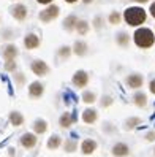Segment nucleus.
I'll return each mask as SVG.
<instances>
[{"label":"nucleus","instance_id":"nucleus-12","mask_svg":"<svg viewBox=\"0 0 155 157\" xmlns=\"http://www.w3.org/2000/svg\"><path fill=\"white\" fill-rule=\"evenodd\" d=\"M24 46L27 49H35V48H38L40 46V38L36 36L35 33H29V35H25V38H24Z\"/></svg>","mask_w":155,"mask_h":157},{"label":"nucleus","instance_id":"nucleus-34","mask_svg":"<svg viewBox=\"0 0 155 157\" xmlns=\"http://www.w3.org/2000/svg\"><path fill=\"white\" fill-rule=\"evenodd\" d=\"M36 2H38V3H43V5H46V3H51L52 0H36Z\"/></svg>","mask_w":155,"mask_h":157},{"label":"nucleus","instance_id":"nucleus-16","mask_svg":"<svg viewBox=\"0 0 155 157\" xmlns=\"http://www.w3.org/2000/svg\"><path fill=\"white\" fill-rule=\"evenodd\" d=\"M32 128H33V132L36 135H43L48 130V122L44 121V119H36V121L33 122V125H32Z\"/></svg>","mask_w":155,"mask_h":157},{"label":"nucleus","instance_id":"nucleus-7","mask_svg":"<svg viewBox=\"0 0 155 157\" xmlns=\"http://www.w3.org/2000/svg\"><path fill=\"white\" fill-rule=\"evenodd\" d=\"M44 92V86L41 84L40 81H33L32 84L29 86V95L32 98H40Z\"/></svg>","mask_w":155,"mask_h":157},{"label":"nucleus","instance_id":"nucleus-17","mask_svg":"<svg viewBox=\"0 0 155 157\" xmlns=\"http://www.w3.org/2000/svg\"><path fill=\"white\" fill-rule=\"evenodd\" d=\"M8 119H10V124L14 125V127H19V125L24 124V116L19 111H11L10 116H8Z\"/></svg>","mask_w":155,"mask_h":157},{"label":"nucleus","instance_id":"nucleus-9","mask_svg":"<svg viewBox=\"0 0 155 157\" xmlns=\"http://www.w3.org/2000/svg\"><path fill=\"white\" fill-rule=\"evenodd\" d=\"M95 149H97V141L92 140V138H86V140L81 143V151H83V154H86V155L94 154Z\"/></svg>","mask_w":155,"mask_h":157},{"label":"nucleus","instance_id":"nucleus-14","mask_svg":"<svg viewBox=\"0 0 155 157\" xmlns=\"http://www.w3.org/2000/svg\"><path fill=\"white\" fill-rule=\"evenodd\" d=\"M111 152H113L116 157H125V155L130 154V149H128V146H127L125 143H117V144L113 146Z\"/></svg>","mask_w":155,"mask_h":157},{"label":"nucleus","instance_id":"nucleus-18","mask_svg":"<svg viewBox=\"0 0 155 157\" xmlns=\"http://www.w3.org/2000/svg\"><path fill=\"white\" fill-rule=\"evenodd\" d=\"M87 43L86 41H76L75 43V46H73V51H75V54L76 56H79V57H84L86 54H87Z\"/></svg>","mask_w":155,"mask_h":157},{"label":"nucleus","instance_id":"nucleus-13","mask_svg":"<svg viewBox=\"0 0 155 157\" xmlns=\"http://www.w3.org/2000/svg\"><path fill=\"white\" fill-rule=\"evenodd\" d=\"M75 122H76V119H75V114H73V113H63L60 116V119H59V124H60L62 128H68Z\"/></svg>","mask_w":155,"mask_h":157},{"label":"nucleus","instance_id":"nucleus-35","mask_svg":"<svg viewBox=\"0 0 155 157\" xmlns=\"http://www.w3.org/2000/svg\"><path fill=\"white\" fill-rule=\"evenodd\" d=\"M147 140H155V133H149L147 135Z\"/></svg>","mask_w":155,"mask_h":157},{"label":"nucleus","instance_id":"nucleus-23","mask_svg":"<svg viewBox=\"0 0 155 157\" xmlns=\"http://www.w3.org/2000/svg\"><path fill=\"white\" fill-rule=\"evenodd\" d=\"M116 41H117V44H119V46H127V44L130 43V36H128V33L120 32V33H117Z\"/></svg>","mask_w":155,"mask_h":157},{"label":"nucleus","instance_id":"nucleus-21","mask_svg":"<svg viewBox=\"0 0 155 157\" xmlns=\"http://www.w3.org/2000/svg\"><path fill=\"white\" fill-rule=\"evenodd\" d=\"M60 144H62V138L59 135L49 136V140H48V149H57V147H60Z\"/></svg>","mask_w":155,"mask_h":157},{"label":"nucleus","instance_id":"nucleus-30","mask_svg":"<svg viewBox=\"0 0 155 157\" xmlns=\"http://www.w3.org/2000/svg\"><path fill=\"white\" fill-rule=\"evenodd\" d=\"M24 75H22V73H17V75H16V82H17V86H22L24 84Z\"/></svg>","mask_w":155,"mask_h":157},{"label":"nucleus","instance_id":"nucleus-32","mask_svg":"<svg viewBox=\"0 0 155 157\" xmlns=\"http://www.w3.org/2000/svg\"><path fill=\"white\" fill-rule=\"evenodd\" d=\"M149 89H150V92H152V94H155V79H152V81H150Z\"/></svg>","mask_w":155,"mask_h":157},{"label":"nucleus","instance_id":"nucleus-26","mask_svg":"<svg viewBox=\"0 0 155 157\" xmlns=\"http://www.w3.org/2000/svg\"><path fill=\"white\" fill-rule=\"evenodd\" d=\"M97 100V95L94 94V92H84V94H83V101H84V103H94V101Z\"/></svg>","mask_w":155,"mask_h":157},{"label":"nucleus","instance_id":"nucleus-24","mask_svg":"<svg viewBox=\"0 0 155 157\" xmlns=\"http://www.w3.org/2000/svg\"><path fill=\"white\" fill-rule=\"evenodd\" d=\"M57 54H59L62 59H68V57H70V54H71V48H70V46H60Z\"/></svg>","mask_w":155,"mask_h":157},{"label":"nucleus","instance_id":"nucleus-6","mask_svg":"<svg viewBox=\"0 0 155 157\" xmlns=\"http://www.w3.org/2000/svg\"><path fill=\"white\" fill-rule=\"evenodd\" d=\"M19 143H21L22 147H25V149H33V147L36 146V135H35V133H30V132H27V133L21 135Z\"/></svg>","mask_w":155,"mask_h":157},{"label":"nucleus","instance_id":"nucleus-36","mask_svg":"<svg viewBox=\"0 0 155 157\" xmlns=\"http://www.w3.org/2000/svg\"><path fill=\"white\" fill-rule=\"evenodd\" d=\"M95 27H97V29H100V17H97V19H95Z\"/></svg>","mask_w":155,"mask_h":157},{"label":"nucleus","instance_id":"nucleus-20","mask_svg":"<svg viewBox=\"0 0 155 157\" xmlns=\"http://www.w3.org/2000/svg\"><path fill=\"white\" fill-rule=\"evenodd\" d=\"M133 101H135L136 106L144 108L146 105H147V95L142 94V92H136V94L133 95Z\"/></svg>","mask_w":155,"mask_h":157},{"label":"nucleus","instance_id":"nucleus-19","mask_svg":"<svg viewBox=\"0 0 155 157\" xmlns=\"http://www.w3.org/2000/svg\"><path fill=\"white\" fill-rule=\"evenodd\" d=\"M78 17L75 16V14H70L68 17L65 21H63V27H65V29L68 30V32H71V30H75L76 29V24H78Z\"/></svg>","mask_w":155,"mask_h":157},{"label":"nucleus","instance_id":"nucleus-29","mask_svg":"<svg viewBox=\"0 0 155 157\" xmlns=\"http://www.w3.org/2000/svg\"><path fill=\"white\" fill-rule=\"evenodd\" d=\"M138 124H139V119L138 117H131V119L127 121V127H128V128H133L135 125H138Z\"/></svg>","mask_w":155,"mask_h":157},{"label":"nucleus","instance_id":"nucleus-3","mask_svg":"<svg viewBox=\"0 0 155 157\" xmlns=\"http://www.w3.org/2000/svg\"><path fill=\"white\" fill-rule=\"evenodd\" d=\"M59 13H60V10H59L57 5H49L46 10L40 11L38 17H40V21H43V22H51V21H54L59 16Z\"/></svg>","mask_w":155,"mask_h":157},{"label":"nucleus","instance_id":"nucleus-27","mask_svg":"<svg viewBox=\"0 0 155 157\" xmlns=\"http://www.w3.org/2000/svg\"><path fill=\"white\" fill-rule=\"evenodd\" d=\"M109 22L111 24H119L120 22V14L117 11H113L111 14H109Z\"/></svg>","mask_w":155,"mask_h":157},{"label":"nucleus","instance_id":"nucleus-28","mask_svg":"<svg viewBox=\"0 0 155 157\" xmlns=\"http://www.w3.org/2000/svg\"><path fill=\"white\" fill-rule=\"evenodd\" d=\"M5 70H6V71H14V70H16V60L5 62Z\"/></svg>","mask_w":155,"mask_h":157},{"label":"nucleus","instance_id":"nucleus-2","mask_svg":"<svg viewBox=\"0 0 155 157\" xmlns=\"http://www.w3.org/2000/svg\"><path fill=\"white\" fill-rule=\"evenodd\" d=\"M133 40L136 43V46H139V48H150V46L155 43V36H153V32L150 29H138L133 35Z\"/></svg>","mask_w":155,"mask_h":157},{"label":"nucleus","instance_id":"nucleus-1","mask_svg":"<svg viewBox=\"0 0 155 157\" xmlns=\"http://www.w3.org/2000/svg\"><path fill=\"white\" fill-rule=\"evenodd\" d=\"M124 19L128 25H141L146 21V11L142 10L141 6H130L127 8L125 13H124Z\"/></svg>","mask_w":155,"mask_h":157},{"label":"nucleus","instance_id":"nucleus-25","mask_svg":"<svg viewBox=\"0 0 155 157\" xmlns=\"http://www.w3.org/2000/svg\"><path fill=\"white\" fill-rule=\"evenodd\" d=\"M78 149V143L75 140H67L65 141V152H75Z\"/></svg>","mask_w":155,"mask_h":157},{"label":"nucleus","instance_id":"nucleus-22","mask_svg":"<svg viewBox=\"0 0 155 157\" xmlns=\"http://www.w3.org/2000/svg\"><path fill=\"white\" fill-rule=\"evenodd\" d=\"M75 30H78L79 35H86V33L89 32V22L84 21V19H79L78 24H76V29H75Z\"/></svg>","mask_w":155,"mask_h":157},{"label":"nucleus","instance_id":"nucleus-37","mask_svg":"<svg viewBox=\"0 0 155 157\" xmlns=\"http://www.w3.org/2000/svg\"><path fill=\"white\" fill-rule=\"evenodd\" d=\"M65 2H68V3H75L76 0H65Z\"/></svg>","mask_w":155,"mask_h":157},{"label":"nucleus","instance_id":"nucleus-31","mask_svg":"<svg viewBox=\"0 0 155 157\" xmlns=\"http://www.w3.org/2000/svg\"><path fill=\"white\" fill-rule=\"evenodd\" d=\"M111 103H113V98H111V97H105V98L101 100V105H103V106H109Z\"/></svg>","mask_w":155,"mask_h":157},{"label":"nucleus","instance_id":"nucleus-33","mask_svg":"<svg viewBox=\"0 0 155 157\" xmlns=\"http://www.w3.org/2000/svg\"><path fill=\"white\" fill-rule=\"evenodd\" d=\"M150 14H152V16L155 17V2H153V3L150 5Z\"/></svg>","mask_w":155,"mask_h":157},{"label":"nucleus","instance_id":"nucleus-4","mask_svg":"<svg viewBox=\"0 0 155 157\" xmlns=\"http://www.w3.org/2000/svg\"><path fill=\"white\" fill-rule=\"evenodd\" d=\"M30 68H32V71L35 73L36 76H46L48 73H49V65L44 60H41V59H35L32 63H30Z\"/></svg>","mask_w":155,"mask_h":157},{"label":"nucleus","instance_id":"nucleus-5","mask_svg":"<svg viewBox=\"0 0 155 157\" xmlns=\"http://www.w3.org/2000/svg\"><path fill=\"white\" fill-rule=\"evenodd\" d=\"M71 81H73V86L78 87V89L86 87V86H87V82H89V75H87V71H84V70H78L75 75H73Z\"/></svg>","mask_w":155,"mask_h":157},{"label":"nucleus","instance_id":"nucleus-39","mask_svg":"<svg viewBox=\"0 0 155 157\" xmlns=\"http://www.w3.org/2000/svg\"><path fill=\"white\" fill-rule=\"evenodd\" d=\"M135 2H141L142 3V2H147V0H135Z\"/></svg>","mask_w":155,"mask_h":157},{"label":"nucleus","instance_id":"nucleus-10","mask_svg":"<svg viewBox=\"0 0 155 157\" xmlns=\"http://www.w3.org/2000/svg\"><path fill=\"white\" fill-rule=\"evenodd\" d=\"M17 48L14 44H6L5 48H3V59H5V62H10V60H16V57H17Z\"/></svg>","mask_w":155,"mask_h":157},{"label":"nucleus","instance_id":"nucleus-15","mask_svg":"<svg viewBox=\"0 0 155 157\" xmlns=\"http://www.w3.org/2000/svg\"><path fill=\"white\" fill-rule=\"evenodd\" d=\"M97 119H98V114H97L95 109H92V108L84 109V113H83V121H84L86 124H95Z\"/></svg>","mask_w":155,"mask_h":157},{"label":"nucleus","instance_id":"nucleus-8","mask_svg":"<svg viewBox=\"0 0 155 157\" xmlns=\"http://www.w3.org/2000/svg\"><path fill=\"white\" fill-rule=\"evenodd\" d=\"M125 82H127V86H128V87H131V89H138V87L142 86V82H144V81H142V76H141V75H138V73H131V75L127 76Z\"/></svg>","mask_w":155,"mask_h":157},{"label":"nucleus","instance_id":"nucleus-38","mask_svg":"<svg viewBox=\"0 0 155 157\" xmlns=\"http://www.w3.org/2000/svg\"><path fill=\"white\" fill-rule=\"evenodd\" d=\"M90 2H94V0H84V3H90Z\"/></svg>","mask_w":155,"mask_h":157},{"label":"nucleus","instance_id":"nucleus-11","mask_svg":"<svg viewBox=\"0 0 155 157\" xmlns=\"http://www.w3.org/2000/svg\"><path fill=\"white\" fill-rule=\"evenodd\" d=\"M11 14H13L14 19H17V21H24V19H25V16H27V8H25L22 3H17V5H14V6L11 8Z\"/></svg>","mask_w":155,"mask_h":157}]
</instances>
